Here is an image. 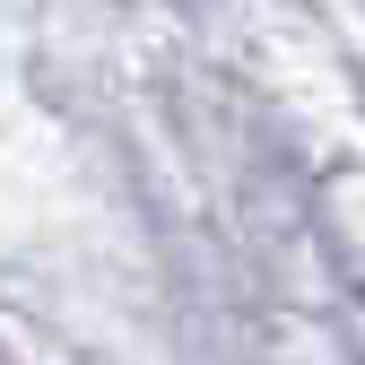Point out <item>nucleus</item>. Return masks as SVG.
I'll use <instances>...</instances> for the list:
<instances>
[]
</instances>
